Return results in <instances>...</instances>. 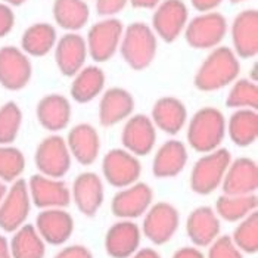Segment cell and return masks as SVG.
Returning <instances> with one entry per match:
<instances>
[{"label":"cell","mask_w":258,"mask_h":258,"mask_svg":"<svg viewBox=\"0 0 258 258\" xmlns=\"http://www.w3.org/2000/svg\"><path fill=\"white\" fill-rule=\"evenodd\" d=\"M240 65L236 53L229 47L214 49L199 67L195 86L201 92H216L238 79Z\"/></svg>","instance_id":"obj_1"},{"label":"cell","mask_w":258,"mask_h":258,"mask_svg":"<svg viewBox=\"0 0 258 258\" xmlns=\"http://www.w3.org/2000/svg\"><path fill=\"white\" fill-rule=\"evenodd\" d=\"M157 53V37L151 27L143 22H133L122 31L121 55L132 70L148 68Z\"/></svg>","instance_id":"obj_2"},{"label":"cell","mask_w":258,"mask_h":258,"mask_svg":"<svg viewBox=\"0 0 258 258\" xmlns=\"http://www.w3.org/2000/svg\"><path fill=\"white\" fill-rule=\"evenodd\" d=\"M226 135L224 115L216 108H202L192 117L187 128V142L197 152L217 149Z\"/></svg>","instance_id":"obj_3"},{"label":"cell","mask_w":258,"mask_h":258,"mask_svg":"<svg viewBox=\"0 0 258 258\" xmlns=\"http://www.w3.org/2000/svg\"><path fill=\"white\" fill-rule=\"evenodd\" d=\"M230 164V152L227 149H214L207 152L194 165L190 186L199 195H208L217 189Z\"/></svg>","instance_id":"obj_4"},{"label":"cell","mask_w":258,"mask_h":258,"mask_svg":"<svg viewBox=\"0 0 258 258\" xmlns=\"http://www.w3.org/2000/svg\"><path fill=\"white\" fill-rule=\"evenodd\" d=\"M226 33V18L217 12H205L186 25L184 37L190 47L211 49L221 43Z\"/></svg>","instance_id":"obj_5"},{"label":"cell","mask_w":258,"mask_h":258,"mask_svg":"<svg viewBox=\"0 0 258 258\" xmlns=\"http://www.w3.org/2000/svg\"><path fill=\"white\" fill-rule=\"evenodd\" d=\"M122 24L115 18L96 22L87 34V53H90L92 59L96 62H106L111 59L121 41L122 36Z\"/></svg>","instance_id":"obj_6"},{"label":"cell","mask_w":258,"mask_h":258,"mask_svg":"<svg viewBox=\"0 0 258 258\" xmlns=\"http://www.w3.org/2000/svg\"><path fill=\"white\" fill-rule=\"evenodd\" d=\"M34 159L40 173L50 179H59L65 176L71 167L70 149L67 142L59 136H50L41 140Z\"/></svg>","instance_id":"obj_7"},{"label":"cell","mask_w":258,"mask_h":258,"mask_svg":"<svg viewBox=\"0 0 258 258\" xmlns=\"http://www.w3.org/2000/svg\"><path fill=\"white\" fill-rule=\"evenodd\" d=\"M31 62L27 55L15 46L0 49V84L6 90L18 92L31 79Z\"/></svg>","instance_id":"obj_8"},{"label":"cell","mask_w":258,"mask_h":258,"mask_svg":"<svg viewBox=\"0 0 258 258\" xmlns=\"http://www.w3.org/2000/svg\"><path fill=\"white\" fill-rule=\"evenodd\" d=\"M102 171L109 184L115 187H125L139 179L140 162L128 151L112 149L103 158Z\"/></svg>","instance_id":"obj_9"},{"label":"cell","mask_w":258,"mask_h":258,"mask_svg":"<svg viewBox=\"0 0 258 258\" xmlns=\"http://www.w3.org/2000/svg\"><path fill=\"white\" fill-rule=\"evenodd\" d=\"M30 213V197L27 190V183L17 180L8 195L0 202V227L5 232H15Z\"/></svg>","instance_id":"obj_10"},{"label":"cell","mask_w":258,"mask_h":258,"mask_svg":"<svg viewBox=\"0 0 258 258\" xmlns=\"http://www.w3.org/2000/svg\"><path fill=\"white\" fill-rule=\"evenodd\" d=\"M187 8L181 0H165L158 5L152 25L155 33L167 43H173L187 24Z\"/></svg>","instance_id":"obj_11"},{"label":"cell","mask_w":258,"mask_h":258,"mask_svg":"<svg viewBox=\"0 0 258 258\" xmlns=\"http://www.w3.org/2000/svg\"><path fill=\"white\" fill-rule=\"evenodd\" d=\"M179 227V213L177 210L165 202H159L151 208L143 221L145 236L155 245L168 242Z\"/></svg>","instance_id":"obj_12"},{"label":"cell","mask_w":258,"mask_h":258,"mask_svg":"<svg viewBox=\"0 0 258 258\" xmlns=\"http://www.w3.org/2000/svg\"><path fill=\"white\" fill-rule=\"evenodd\" d=\"M121 140L124 148L133 155H148L155 145L157 132L152 119L146 115H135L128 119L122 128Z\"/></svg>","instance_id":"obj_13"},{"label":"cell","mask_w":258,"mask_h":258,"mask_svg":"<svg viewBox=\"0 0 258 258\" xmlns=\"http://www.w3.org/2000/svg\"><path fill=\"white\" fill-rule=\"evenodd\" d=\"M223 179V190L226 195H249L258 186L257 164L249 158H238L229 164Z\"/></svg>","instance_id":"obj_14"},{"label":"cell","mask_w":258,"mask_h":258,"mask_svg":"<svg viewBox=\"0 0 258 258\" xmlns=\"http://www.w3.org/2000/svg\"><path fill=\"white\" fill-rule=\"evenodd\" d=\"M232 40L235 52L243 59L254 58L258 53V12L246 9L240 12L232 25Z\"/></svg>","instance_id":"obj_15"},{"label":"cell","mask_w":258,"mask_h":258,"mask_svg":"<svg viewBox=\"0 0 258 258\" xmlns=\"http://www.w3.org/2000/svg\"><path fill=\"white\" fill-rule=\"evenodd\" d=\"M86 58H87V44L86 40L80 34L68 33L62 36L56 43L55 60L63 76L67 77L76 76L83 68Z\"/></svg>","instance_id":"obj_16"},{"label":"cell","mask_w":258,"mask_h":258,"mask_svg":"<svg viewBox=\"0 0 258 258\" xmlns=\"http://www.w3.org/2000/svg\"><path fill=\"white\" fill-rule=\"evenodd\" d=\"M152 202V189L145 184L138 183L125 190L118 192L112 199V213L121 219H136L140 217Z\"/></svg>","instance_id":"obj_17"},{"label":"cell","mask_w":258,"mask_h":258,"mask_svg":"<svg viewBox=\"0 0 258 258\" xmlns=\"http://www.w3.org/2000/svg\"><path fill=\"white\" fill-rule=\"evenodd\" d=\"M30 194L33 202L39 208L67 207L71 201L70 190L65 183L43 174H36L30 179Z\"/></svg>","instance_id":"obj_18"},{"label":"cell","mask_w":258,"mask_h":258,"mask_svg":"<svg viewBox=\"0 0 258 258\" xmlns=\"http://www.w3.org/2000/svg\"><path fill=\"white\" fill-rule=\"evenodd\" d=\"M67 146L70 149V154H73V157L81 165H90L99 155V135L93 125L79 124L73 127V130L68 133Z\"/></svg>","instance_id":"obj_19"},{"label":"cell","mask_w":258,"mask_h":258,"mask_svg":"<svg viewBox=\"0 0 258 258\" xmlns=\"http://www.w3.org/2000/svg\"><path fill=\"white\" fill-rule=\"evenodd\" d=\"M135 109L133 96L119 87L108 89L99 103V121L103 127H112L132 115Z\"/></svg>","instance_id":"obj_20"},{"label":"cell","mask_w":258,"mask_h":258,"mask_svg":"<svg viewBox=\"0 0 258 258\" xmlns=\"http://www.w3.org/2000/svg\"><path fill=\"white\" fill-rule=\"evenodd\" d=\"M139 242V227L132 221H121L108 230L105 246L112 258H127L138 249Z\"/></svg>","instance_id":"obj_21"},{"label":"cell","mask_w":258,"mask_h":258,"mask_svg":"<svg viewBox=\"0 0 258 258\" xmlns=\"http://www.w3.org/2000/svg\"><path fill=\"white\" fill-rule=\"evenodd\" d=\"M37 229L41 238L50 245H60L67 242L73 230V217L62 210H46L37 217Z\"/></svg>","instance_id":"obj_22"},{"label":"cell","mask_w":258,"mask_h":258,"mask_svg":"<svg viewBox=\"0 0 258 258\" xmlns=\"http://www.w3.org/2000/svg\"><path fill=\"white\" fill-rule=\"evenodd\" d=\"M74 201L84 216H95L103 202V186L95 173H83L74 181Z\"/></svg>","instance_id":"obj_23"},{"label":"cell","mask_w":258,"mask_h":258,"mask_svg":"<svg viewBox=\"0 0 258 258\" xmlns=\"http://www.w3.org/2000/svg\"><path fill=\"white\" fill-rule=\"evenodd\" d=\"M37 119L49 132H59L70 124L71 105L62 95H47L37 105Z\"/></svg>","instance_id":"obj_24"},{"label":"cell","mask_w":258,"mask_h":258,"mask_svg":"<svg viewBox=\"0 0 258 258\" xmlns=\"http://www.w3.org/2000/svg\"><path fill=\"white\" fill-rule=\"evenodd\" d=\"M187 119V111L183 102L176 98H161L152 108V122L162 132L176 135L183 128Z\"/></svg>","instance_id":"obj_25"},{"label":"cell","mask_w":258,"mask_h":258,"mask_svg":"<svg viewBox=\"0 0 258 258\" xmlns=\"http://www.w3.org/2000/svg\"><path fill=\"white\" fill-rule=\"evenodd\" d=\"M187 162V151L179 140H168L158 149L154 158V174L159 179L174 177L183 171Z\"/></svg>","instance_id":"obj_26"},{"label":"cell","mask_w":258,"mask_h":258,"mask_svg":"<svg viewBox=\"0 0 258 258\" xmlns=\"http://www.w3.org/2000/svg\"><path fill=\"white\" fill-rule=\"evenodd\" d=\"M186 230L195 245L207 246L217 238L220 232V221L210 207H201L189 216Z\"/></svg>","instance_id":"obj_27"},{"label":"cell","mask_w":258,"mask_h":258,"mask_svg":"<svg viewBox=\"0 0 258 258\" xmlns=\"http://www.w3.org/2000/svg\"><path fill=\"white\" fill-rule=\"evenodd\" d=\"M56 43V30L47 22H37L28 27L21 39L22 52L41 58L47 55Z\"/></svg>","instance_id":"obj_28"},{"label":"cell","mask_w":258,"mask_h":258,"mask_svg":"<svg viewBox=\"0 0 258 258\" xmlns=\"http://www.w3.org/2000/svg\"><path fill=\"white\" fill-rule=\"evenodd\" d=\"M103 86H105V74L99 67L81 68L73 81L71 96L79 103H89L102 92Z\"/></svg>","instance_id":"obj_29"},{"label":"cell","mask_w":258,"mask_h":258,"mask_svg":"<svg viewBox=\"0 0 258 258\" xmlns=\"http://www.w3.org/2000/svg\"><path fill=\"white\" fill-rule=\"evenodd\" d=\"M229 136L238 146H249L258 138V114L255 109H239L227 124Z\"/></svg>","instance_id":"obj_30"},{"label":"cell","mask_w":258,"mask_h":258,"mask_svg":"<svg viewBox=\"0 0 258 258\" xmlns=\"http://www.w3.org/2000/svg\"><path fill=\"white\" fill-rule=\"evenodd\" d=\"M89 15V6L84 0H55L53 3V18L63 30H81L87 24Z\"/></svg>","instance_id":"obj_31"},{"label":"cell","mask_w":258,"mask_h":258,"mask_svg":"<svg viewBox=\"0 0 258 258\" xmlns=\"http://www.w3.org/2000/svg\"><path fill=\"white\" fill-rule=\"evenodd\" d=\"M12 258H43L44 243L31 224H25L15 233L11 243Z\"/></svg>","instance_id":"obj_32"},{"label":"cell","mask_w":258,"mask_h":258,"mask_svg":"<svg viewBox=\"0 0 258 258\" xmlns=\"http://www.w3.org/2000/svg\"><path fill=\"white\" fill-rule=\"evenodd\" d=\"M257 208V197L238 195V197H220L217 199V213L227 221H238Z\"/></svg>","instance_id":"obj_33"},{"label":"cell","mask_w":258,"mask_h":258,"mask_svg":"<svg viewBox=\"0 0 258 258\" xmlns=\"http://www.w3.org/2000/svg\"><path fill=\"white\" fill-rule=\"evenodd\" d=\"M226 105L238 109H257L258 86L251 80H238L227 96Z\"/></svg>","instance_id":"obj_34"},{"label":"cell","mask_w":258,"mask_h":258,"mask_svg":"<svg viewBox=\"0 0 258 258\" xmlns=\"http://www.w3.org/2000/svg\"><path fill=\"white\" fill-rule=\"evenodd\" d=\"M22 122V112L15 102L0 108V145H9L17 139Z\"/></svg>","instance_id":"obj_35"},{"label":"cell","mask_w":258,"mask_h":258,"mask_svg":"<svg viewBox=\"0 0 258 258\" xmlns=\"http://www.w3.org/2000/svg\"><path fill=\"white\" fill-rule=\"evenodd\" d=\"M25 168V158L20 149L11 146H0V179L14 181L20 177Z\"/></svg>","instance_id":"obj_36"},{"label":"cell","mask_w":258,"mask_h":258,"mask_svg":"<svg viewBox=\"0 0 258 258\" xmlns=\"http://www.w3.org/2000/svg\"><path fill=\"white\" fill-rule=\"evenodd\" d=\"M233 243L245 252L254 254L258 251V214L252 213L238 226L233 235Z\"/></svg>","instance_id":"obj_37"},{"label":"cell","mask_w":258,"mask_h":258,"mask_svg":"<svg viewBox=\"0 0 258 258\" xmlns=\"http://www.w3.org/2000/svg\"><path fill=\"white\" fill-rule=\"evenodd\" d=\"M208 258H242L236 245L229 236H223L214 242L210 248Z\"/></svg>","instance_id":"obj_38"},{"label":"cell","mask_w":258,"mask_h":258,"mask_svg":"<svg viewBox=\"0 0 258 258\" xmlns=\"http://www.w3.org/2000/svg\"><path fill=\"white\" fill-rule=\"evenodd\" d=\"M15 25V14L6 3H0V39L8 36Z\"/></svg>","instance_id":"obj_39"},{"label":"cell","mask_w":258,"mask_h":258,"mask_svg":"<svg viewBox=\"0 0 258 258\" xmlns=\"http://www.w3.org/2000/svg\"><path fill=\"white\" fill-rule=\"evenodd\" d=\"M128 0H98L96 2V11L102 17H111L121 12Z\"/></svg>","instance_id":"obj_40"},{"label":"cell","mask_w":258,"mask_h":258,"mask_svg":"<svg viewBox=\"0 0 258 258\" xmlns=\"http://www.w3.org/2000/svg\"><path fill=\"white\" fill-rule=\"evenodd\" d=\"M55 258H93L90 251L84 246L74 245V246H68L65 249H62L59 254Z\"/></svg>","instance_id":"obj_41"},{"label":"cell","mask_w":258,"mask_h":258,"mask_svg":"<svg viewBox=\"0 0 258 258\" xmlns=\"http://www.w3.org/2000/svg\"><path fill=\"white\" fill-rule=\"evenodd\" d=\"M192 6L199 12H211L223 0H190Z\"/></svg>","instance_id":"obj_42"},{"label":"cell","mask_w":258,"mask_h":258,"mask_svg":"<svg viewBox=\"0 0 258 258\" xmlns=\"http://www.w3.org/2000/svg\"><path fill=\"white\" fill-rule=\"evenodd\" d=\"M173 258H204V255L195 248H181L173 255Z\"/></svg>","instance_id":"obj_43"},{"label":"cell","mask_w":258,"mask_h":258,"mask_svg":"<svg viewBox=\"0 0 258 258\" xmlns=\"http://www.w3.org/2000/svg\"><path fill=\"white\" fill-rule=\"evenodd\" d=\"M133 8L138 9H154L159 5V0H130Z\"/></svg>","instance_id":"obj_44"},{"label":"cell","mask_w":258,"mask_h":258,"mask_svg":"<svg viewBox=\"0 0 258 258\" xmlns=\"http://www.w3.org/2000/svg\"><path fill=\"white\" fill-rule=\"evenodd\" d=\"M0 258H12L9 246H8V240L0 236Z\"/></svg>","instance_id":"obj_45"},{"label":"cell","mask_w":258,"mask_h":258,"mask_svg":"<svg viewBox=\"0 0 258 258\" xmlns=\"http://www.w3.org/2000/svg\"><path fill=\"white\" fill-rule=\"evenodd\" d=\"M133 258H161L158 255V252H155L154 249H149V248H145V249H142L139 251L136 255Z\"/></svg>","instance_id":"obj_46"},{"label":"cell","mask_w":258,"mask_h":258,"mask_svg":"<svg viewBox=\"0 0 258 258\" xmlns=\"http://www.w3.org/2000/svg\"><path fill=\"white\" fill-rule=\"evenodd\" d=\"M6 5H9V6H21L22 3H25L27 0H3Z\"/></svg>","instance_id":"obj_47"},{"label":"cell","mask_w":258,"mask_h":258,"mask_svg":"<svg viewBox=\"0 0 258 258\" xmlns=\"http://www.w3.org/2000/svg\"><path fill=\"white\" fill-rule=\"evenodd\" d=\"M5 195H6V186L0 181V202H2V199H3Z\"/></svg>","instance_id":"obj_48"},{"label":"cell","mask_w":258,"mask_h":258,"mask_svg":"<svg viewBox=\"0 0 258 258\" xmlns=\"http://www.w3.org/2000/svg\"><path fill=\"white\" fill-rule=\"evenodd\" d=\"M232 3H240V2H245V0H230Z\"/></svg>","instance_id":"obj_49"}]
</instances>
